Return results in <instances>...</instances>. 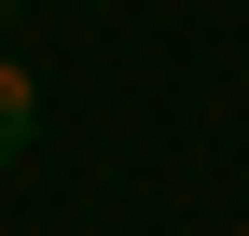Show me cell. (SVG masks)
I'll return each mask as SVG.
<instances>
[{
    "instance_id": "6da1fadb",
    "label": "cell",
    "mask_w": 249,
    "mask_h": 236,
    "mask_svg": "<svg viewBox=\"0 0 249 236\" xmlns=\"http://www.w3.org/2000/svg\"><path fill=\"white\" fill-rule=\"evenodd\" d=\"M28 125H42V98H28V70H14V56H0V167L28 153Z\"/></svg>"
},
{
    "instance_id": "7a4b0ae2",
    "label": "cell",
    "mask_w": 249,
    "mask_h": 236,
    "mask_svg": "<svg viewBox=\"0 0 249 236\" xmlns=\"http://www.w3.org/2000/svg\"><path fill=\"white\" fill-rule=\"evenodd\" d=\"M0 14H14V0H0Z\"/></svg>"
}]
</instances>
